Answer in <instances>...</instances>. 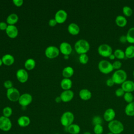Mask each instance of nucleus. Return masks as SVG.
Instances as JSON below:
<instances>
[{
  "instance_id": "nucleus-1",
  "label": "nucleus",
  "mask_w": 134,
  "mask_h": 134,
  "mask_svg": "<svg viewBox=\"0 0 134 134\" xmlns=\"http://www.w3.org/2000/svg\"><path fill=\"white\" fill-rule=\"evenodd\" d=\"M74 49L79 54L86 53L90 49V44L87 40L83 39H80L75 42Z\"/></svg>"
},
{
  "instance_id": "nucleus-2",
  "label": "nucleus",
  "mask_w": 134,
  "mask_h": 134,
  "mask_svg": "<svg viewBox=\"0 0 134 134\" xmlns=\"http://www.w3.org/2000/svg\"><path fill=\"white\" fill-rule=\"evenodd\" d=\"M108 128L114 134H120L124 130V126L120 121L114 119L108 122Z\"/></svg>"
},
{
  "instance_id": "nucleus-3",
  "label": "nucleus",
  "mask_w": 134,
  "mask_h": 134,
  "mask_svg": "<svg viewBox=\"0 0 134 134\" xmlns=\"http://www.w3.org/2000/svg\"><path fill=\"white\" fill-rule=\"evenodd\" d=\"M111 78L115 84H121L127 80V74L126 72L122 69L116 70L113 73Z\"/></svg>"
},
{
  "instance_id": "nucleus-4",
  "label": "nucleus",
  "mask_w": 134,
  "mask_h": 134,
  "mask_svg": "<svg viewBox=\"0 0 134 134\" xmlns=\"http://www.w3.org/2000/svg\"><path fill=\"white\" fill-rule=\"evenodd\" d=\"M74 120V114L70 111H67L63 113L62 116H61L60 122L63 127L66 128L71 124H73Z\"/></svg>"
},
{
  "instance_id": "nucleus-5",
  "label": "nucleus",
  "mask_w": 134,
  "mask_h": 134,
  "mask_svg": "<svg viewBox=\"0 0 134 134\" xmlns=\"http://www.w3.org/2000/svg\"><path fill=\"white\" fill-rule=\"evenodd\" d=\"M98 68L101 73L105 74H109L114 70L112 63L106 60H100L98 62Z\"/></svg>"
},
{
  "instance_id": "nucleus-6",
  "label": "nucleus",
  "mask_w": 134,
  "mask_h": 134,
  "mask_svg": "<svg viewBox=\"0 0 134 134\" xmlns=\"http://www.w3.org/2000/svg\"><path fill=\"white\" fill-rule=\"evenodd\" d=\"M97 52L100 56L108 58L113 53V49L110 45L106 43H103L98 46Z\"/></svg>"
},
{
  "instance_id": "nucleus-7",
  "label": "nucleus",
  "mask_w": 134,
  "mask_h": 134,
  "mask_svg": "<svg viewBox=\"0 0 134 134\" xmlns=\"http://www.w3.org/2000/svg\"><path fill=\"white\" fill-rule=\"evenodd\" d=\"M6 96L7 98L11 102H17L20 96L19 91L15 87H12L8 90H7Z\"/></svg>"
},
{
  "instance_id": "nucleus-8",
  "label": "nucleus",
  "mask_w": 134,
  "mask_h": 134,
  "mask_svg": "<svg viewBox=\"0 0 134 134\" xmlns=\"http://www.w3.org/2000/svg\"><path fill=\"white\" fill-rule=\"evenodd\" d=\"M12 127V122L9 118L4 116H0V130L7 132L9 131Z\"/></svg>"
},
{
  "instance_id": "nucleus-9",
  "label": "nucleus",
  "mask_w": 134,
  "mask_h": 134,
  "mask_svg": "<svg viewBox=\"0 0 134 134\" xmlns=\"http://www.w3.org/2000/svg\"><path fill=\"white\" fill-rule=\"evenodd\" d=\"M44 53L48 58L54 59L59 55L60 53V50L59 49H58L55 46H50L46 49Z\"/></svg>"
},
{
  "instance_id": "nucleus-10",
  "label": "nucleus",
  "mask_w": 134,
  "mask_h": 134,
  "mask_svg": "<svg viewBox=\"0 0 134 134\" xmlns=\"http://www.w3.org/2000/svg\"><path fill=\"white\" fill-rule=\"evenodd\" d=\"M32 97L30 94L24 93L20 95L18 102L22 107H26L32 102Z\"/></svg>"
},
{
  "instance_id": "nucleus-11",
  "label": "nucleus",
  "mask_w": 134,
  "mask_h": 134,
  "mask_svg": "<svg viewBox=\"0 0 134 134\" xmlns=\"http://www.w3.org/2000/svg\"><path fill=\"white\" fill-rule=\"evenodd\" d=\"M68 17V14L66 11L63 9L58 10L54 15V19L58 24H62L64 23Z\"/></svg>"
},
{
  "instance_id": "nucleus-12",
  "label": "nucleus",
  "mask_w": 134,
  "mask_h": 134,
  "mask_svg": "<svg viewBox=\"0 0 134 134\" xmlns=\"http://www.w3.org/2000/svg\"><path fill=\"white\" fill-rule=\"evenodd\" d=\"M59 50L64 55H69L72 51V48L69 43L62 42L60 45Z\"/></svg>"
},
{
  "instance_id": "nucleus-13",
  "label": "nucleus",
  "mask_w": 134,
  "mask_h": 134,
  "mask_svg": "<svg viewBox=\"0 0 134 134\" xmlns=\"http://www.w3.org/2000/svg\"><path fill=\"white\" fill-rule=\"evenodd\" d=\"M28 73L27 71L23 69H20L16 72V77L20 83H25L28 79Z\"/></svg>"
},
{
  "instance_id": "nucleus-14",
  "label": "nucleus",
  "mask_w": 134,
  "mask_h": 134,
  "mask_svg": "<svg viewBox=\"0 0 134 134\" xmlns=\"http://www.w3.org/2000/svg\"><path fill=\"white\" fill-rule=\"evenodd\" d=\"M60 97L62 102L67 103L71 101L74 97V93L71 90L63 91L60 94Z\"/></svg>"
},
{
  "instance_id": "nucleus-15",
  "label": "nucleus",
  "mask_w": 134,
  "mask_h": 134,
  "mask_svg": "<svg viewBox=\"0 0 134 134\" xmlns=\"http://www.w3.org/2000/svg\"><path fill=\"white\" fill-rule=\"evenodd\" d=\"M115 116H116L115 111L113 108H107L104 111L103 114V118L106 121L109 122L115 119Z\"/></svg>"
},
{
  "instance_id": "nucleus-16",
  "label": "nucleus",
  "mask_w": 134,
  "mask_h": 134,
  "mask_svg": "<svg viewBox=\"0 0 134 134\" xmlns=\"http://www.w3.org/2000/svg\"><path fill=\"white\" fill-rule=\"evenodd\" d=\"M7 35L10 38H15L18 35V30L15 25H8L5 30Z\"/></svg>"
},
{
  "instance_id": "nucleus-17",
  "label": "nucleus",
  "mask_w": 134,
  "mask_h": 134,
  "mask_svg": "<svg viewBox=\"0 0 134 134\" xmlns=\"http://www.w3.org/2000/svg\"><path fill=\"white\" fill-rule=\"evenodd\" d=\"M121 87L125 92H130L134 91V82L131 80H126L121 84Z\"/></svg>"
},
{
  "instance_id": "nucleus-18",
  "label": "nucleus",
  "mask_w": 134,
  "mask_h": 134,
  "mask_svg": "<svg viewBox=\"0 0 134 134\" xmlns=\"http://www.w3.org/2000/svg\"><path fill=\"white\" fill-rule=\"evenodd\" d=\"M17 124L21 127H26L30 125V119L27 116H21L18 118Z\"/></svg>"
},
{
  "instance_id": "nucleus-19",
  "label": "nucleus",
  "mask_w": 134,
  "mask_h": 134,
  "mask_svg": "<svg viewBox=\"0 0 134 134\" xmlns=\"http://www.w3.org/2000/svg\"><path fill=\"white\" fill-rule=\"evenodd\" d=\"M92 94L91 92L86 88H83L80 91L79 96L83 100H88L92 97Z\"/></svg>"
},
{
  "instance_id": "nucleus-20",
  "label": "nucleus",
  "mask_w": 134,
  "mask_h": 134,
  "mask_svg": "<svg viewBox=\"0 0 134 134\" xmlns=\"http://www.w3.org/2000/svg\"><path fill=\"white\" fill-rule=\"evenodd\" d=\"M68 30L71 35H77L80 31V28L77 24L72 23L68 26Z\"/></svg>"
},
{
  "instance_id": "nucleus-21",
  "label": "nucleus",
  "mask_w": 134,
  "mask_h": 134,
  "mask_svg": "<svg viewBox=\"0 0 134 134\" xmlns=\"http://www.w3.org/2000/svg\"><path fill=\"white\" fill-rule=\"evenodd\" d=\"M2 60L3 63L7 66L12 65L15 62L14 57L10 54H6L4 55L2 58Z\"/></svg>"
},
{
  "instance_id": "nucleus-22",
  "label": "nucleus",
  "mask_w": 134,
  "mask_h": 134,
  "mask_svg": "<svg viewBox=\"0 0 134 134\" xmlns=\"http://www.w3.org/2000/svg\"><path fill=\"white\" fill-rule=\"evenodd\" d=\"M67 132L70 134H79L81 131L80 126L76 124H72L66 128Z\"/></svg>"
},
{
  "instance_id": "nucleus-23",
  "label": "nucleus",
  "mask_w": 134,
  "mask_h": 134,
  "mask_svg": "<svg viewBox=\"0 0 134 134\" xmlns=\"http://www.w3.org/2000/svg\"><path fill=\"white\" fill-rule=\"evenodd\" d=\"M60 86L64 91L69 90L72 87V82L70 79L64 78L61 81Z\"/></svg>"
},
{
  "instance_id": "nucleus-24",
  "label": "nucleus",
  "mask_w": 134,
  "mask_h": 134,
  "mask_svg": "<svg viewBox=\"0 0 134 134\" xmlns=\"http://www.w3.org/2000/svg\"><path fill=\"white\" fill-rule=\"evenodd\" d=\"M115 23L119 27H124L127 24V20L125 16L118 15L115 18Z\"/></svg>"
},
{
  "instance_id": "nucleus-25",
  "label": "nucleus",
  "mask_w": 134,
  "mask_h": 134,
  "mask_svg": "<svg viewBox=\"0 0 134 134\" xmlns=\"http://www.w3.org/2000/svg\"><path fill=\"white\" fill-rule=\"evenodd\" d=\"M18 16L16 14L12 13L6 18V23L9 25H14L18 20Z\"/></svg>"
},
{
  "instance_id": "nucleus-26",
  "label": "nucleus",
  "mask_w": 134,
  "mask_h": 134,
  "mask_svg": "<svg viewBox=\"0 0 134 134\" xmlns=\"http://www.w3.org/2000/svg\"><path fill=\"white\" fill-rule=\"evenodd\" d=\"M125 113L128 116H134V102L128 103L126 106Z\"/></svg>"
},
{
  "instance_id": "nucleus-27",
  "label": "nucleus",
  "mask_w": 134,
  "mask_h": 134,
  "mask_svg": "<svg viewBox=\"0 0 134 134\" xmlns=\"http://www.w3.org/2000/svg\"><path fill=\"white\" fill-rule=\"evenodd\" d=\"M74 69L70 66L65 67L62 70V75L64 78L70 79L74 74Z\"/></svg>"
},
{
  "instance_id": "nucleus-28",
  "label": "nucleus",
  "mask_w": 134,
  "mask_h": 134,
  "mask_svg": "<svg viewBox=\"0 0 134 134\" xmlns=\"http://www.w3.org/2000/svg\"><path fill=\"white\" fill-rule=\"evenodd\" d=\"M24 66L26 70H31L34 69L36 66V61L32 58H29L26 60Z\"/></svg>"
},
{
  "instance_id": "nucleus-29",
  "label": "nucleus",
  "mask_w": 134,
  "mask_h": 134,
  "mask_svg": "<svg viewBox=\"0 0 134 134\" xmlns=\"http://www.w3.org/2000/svg\"><path fill=\"white\" fill-rule=\"evenodd\" d=\"M125 51V57L128 59H132L134 58V46L130 45L128 46Z\"/></svg>"
},
{
  "instance_id": "nucleus-30",
  "label": "nucleus",
  "mask_w": 134,
  "mask_h": 134,
  "mask_svg": "<svg viewBox=\"0 0 134 134\" xmlns=\"http://www.w3.org/2000/svg\"><path fill=\"white\" fill-rule=\"evenodd\" d=\"M126 36L128 43H134V27H131L128 29Z\"/></svg>"
},
{
  "instance_id": "nucleus-31",
  "label": "nucleus",
  "mask_w": 134,
  "mask_h": 134,
  "mask_svg": "<svg viewBox=\"0 0 134 134\" xmlns=\"http://www.w3.org/2000/svg\"><path fill=\"white\" fill-rule=\"evenodd\" d=\"M113 53L115 55L116 58L119 60H122L125 58V51L120 49H117L115 50Z\"/></svg>"
},
{
  "instance_id": "nucleus-32",
  "label": "nucleus",
  "mask_w": 134,
  "mask_h": 134,
  "mask_svg": "<svg viewBox=\"0 0 134 134\" xmlns=\"http://www.w3.org/2000/svg\"><path fill=\"white\" fill-rule=\"evenodd\" d=\"M122 13L126 17H130L132 15L133 13V10L132 8L128 6H124L122 7Z\"/></svg>"
},
{
  "instance_id": "nucleus-33",
  "label": "nucleus",
  "mask_w": 134,
  "mask_h": 134,
  "mask_svg": "<svg viewBox=\"0 0 134 134\" xmlns=\"http://www.w3.org/2000/svg\"><path fill=\"white\" fill-rule=\"evenodd\" d=\"M124 99L126 102H127L128 104L131 103L133 102V95L132 94V93L130 92H125V94L123 96Z\"/></svg>"
},
{
  "instance_id": "nucleus-34",
  "label": "nucleus",
  "mask_w": 134,
  "mask_h": 134,
  "mask_svg": "<svg viewBox=\"0 0 134 134\" xmlns=\"http://www.w3.org/2000/svg\"><path fill=\"white\" fill-rule=\"evenodd\" d=\"M2 113L3 116L7 118H9L13 114V110L11 107L9 106H6L3 109Z\"/></svg>"
},
{
  "instance_id": "nucleus-35",
  "label": "nucleus",
  "mask_w": 134,
  "mask_h": 134,
  "mask_svg": "<svg viewBox=\"0 0 134 134\" xmlns=\"http://www.w3.org/2000/svg\"><path fill=\"white\" fill-rule=\"evenodd\" d=\"M92 122L94 126L97 125H102L103 120L100 116L97 115L93 117V118H92Z\"/></svg>"
},
{
  "instance_id": "nucleus-36",
  "label": "nucleus",
  "mask_w": 134,
  "mask_h": 134,
  "mask_svg": "<svg viewBox=\"0 0 134 134\" xmlns=\"http://www.w3.org/2000/svg\"><path fill=\"white\" fill-rule=\"evenodd\" d=\"M88 57L86 54V53L80 54L79 60L80 62L82 64H86L87 63L88 61Z\"/></svg>"
},
{
  "instance_id": "nucleus-37",
  "label": "nucleus",
  "mask_w": 134,
  "mask_h": 134,
  "mask_svg": "<svg viewBox=\"0 0 134 134\" xmlns=\"http://www.w3.org/2000/svg\"><path fill=\"white\" fill-rule=\"evenodd\" d=\"M93 131L95 134H102L104 131V128L102 125H97L94 126Z\"/></svg>"
},
{
  "instance_id": "nucleus-38",
  "label": "nucleus",
  "mask_w": 134,
  "mask_h": 134,
  "mask_svg": "<svg viewBox=\"0 0 134 134\" xmlns=\"http://www.w3.org/2000/svg\"><path fill=\"white\" fill-rule=\"evenodd\" d=\"M113 67L114 70H120L121 66H122V63L121 62L119 61V60H116L113 63Z\"/></svg>"
},
{
  "instance_id": "nucleus-39",
  "label": "nucleus",
  "mask_w": 134,
  "mask_h": 134,
  "mask_svg": "<svg viewBox=\"0 0 134 134\" xmlns=\"http://www.w3.org/2000/svg\"><path fill=\"white\" fill-rule=\"evenodd\" d=\"M125 92L124 91V90L121 87H120V88H118L116 89L115 92V95L117 97H118L123 96L125 94Z\"/></svg>"
},
{
  "instance_id": "nucleus-40",
  "label": "nucleus",
  "mask_w": 134,
  "mask_h": 134,
  "mask_svg": "<svg viewBox=\"0 0 134 134\" xmlns=\"http://www.w3.org/2000/svg\"><path fill=\"white\" fill-rule=\"evenodd\" d=\"M4 86L7 90H8L12 87H13V83L10 80H6L4 83Z\"/></svg>"
},
{
  "instance_id": "nucleus-41",
  "label": "nucleus",
  "mask_w": 134,
  "mask_h": 134,
  "mask_svg": "<svg viewBox=\"0 0 134 134\" xmlns=\"http://www.w3.org/2000/svg\"><path fill=\"white\" fill-rule=\"evenodd\" d=\"M8 24L7 23L4 22V21H1L0 22V30H6L8 27Z\"/></svg>"
},
{
  "instance_id": "nucleus-42",
  "label": "nucleus",
  "mask_w": 134,
  "mask_h": 134,
  "mask_svg": "<svg viewBox=\"0 0 134 134\" xmlns=\"http://www.w3.org/2000/svg\"><path fill=\"white\" fill-rule=\"evenodd\" d=\"M13 2L14 4L17 7H20L22 6L24 3L23 0H13Z\"/></svg>"
},
{
  "instance_id": "nucleus-43",
  "label": "nucleus",
  "mask_w": 134,
  "mask_h": 134,
  "mask_svg": "<svg viewBox=\"0 0 134 134\" xmlns=\"http://www.w3.org/2000/svg\"><path fill=\"white\" fill-rule=\"evenodd\" d=\"M106 84L107 86L108 87H111L115 84V83L111 78L108 79L106 81Z\"/></svg>"
},
{
  "instance_id": "nucleus-44",
  "label": "nucleus",
  "mask_w": 134,
  "mask_h": 134,
  "mask_svg": "<svg viewBox=\"0 0 134 134\" xmlns=\"http://www.w3.org/2000/svg\"><path fill=\"white\" fill-rule=\"evenodd\" d=\"M48 24H49V25L50 26H51V27H54V26H55L57 25V24H58V23H57V22L56 21L55 19L54 18H53V19H50L49 21Z\"/></svg>"
},
{
  "instance_id": "nucleus-45",
  "label": "nucleus",
  "mask_w": 134,
  "mask_h": 134,
  "mask_svg": "<svg viewBox=\"0 0 134 134\" xmlns=\"http://www.w3.org/2000/svg\"><path fill=\"white\" fill-rule=\"evenodd\" d=\"M119 41L122 43H126V42H127V38H126V36H125V35H122L120 37H119Z\"/></svg>"
},
{
  "instance_id": "nucleus-46",
  "label": "nucleus",
  "mask_w": 134,
  "mask_h": 134,
  "mask_svg": "<svg viewBox=\"0 0 134 134\" xmlns=\"http://www.w3.org/2000/svg\"><path fill=\"white\" fill-rule=\"evenodd\" d=\"M55 102H57V103H60L62 100H61V97H60V96H58V97H57L56 98H55Z\"/></svg>"
},
{
  "instance_id": "nucleus-47",
  "label": "nucleus",
  "mask_w": 134,
  "mask_h": 134,
  "mask_svg": "<svg viewBox=\"0 0 134 134\" xmlns=\"http://www.w3.org/2000/svg\"><path fill=\"white\" fill-rule=\"evenodd\" d=\"M108 58H109V59L111 60H114V59L116 58V57H115V55L113 53Z\"/></svg>"
},
{
  "instance_id": "nucleus-48",
  "label": "nucleus",
  "mask_w": 134,
  "mask_h": 134,
  "mask_svg": "<svg viewBox=\"0 0 134 134\" xmlns=\"http://www.w3.org/2000/svg\"><path fill=\"white\" fill-rule=\"evenodd\" d=\"M83 134H92V133L89 131H85L83 133Z\"/></svg>"
},
{
  "instance_id": "nucleus-49",
  "label": "nucleus",
  "mask_w": 134,
  "mask_h": 134,
  "mask_svg": "<svg viewBox=\"0 0 134 134\" xmlns=\"http://www.w3.org/2000/svg\"><path fill=\"white\" fill-rule=\"evenodd\" d=\"M2 64H3L2 60V59H0V66L2 65Z\"/></svg>"
},
{
  "instance_id": "nucleus-50",
  "label": "nucleus",
  "mask_w": 134,
  "mask_h": 134,
  "mask_svg": "<svg viewBox=\"0 0 134 134\" xmlns=\"http://www.w3.org/2000/svg\"><path fill=\"white\" fill-rule=\"evenodd\" d=\"M64 58L66 59H68L69 58V55H64Z\"/></svg>"
},
{
  "instance_id": "nucleus-51",
  "label": "nucleus",
  "mask_w": 134,
  "mask_h": 134,
  "mask_svg": "<svg viewBox=\"0 0 134 134\" xmlns=\"http://www.w3.org/2000/svg\"><path fill=\"white\" fill-rule=\"evenodd\" d=\"M106 134H114V133H111V132H108V133H106Z\"/></svg>"
},
{
  "instance_id": "nucleus-52",
  "label": "nucleus",
  "mask_w": 134,
  "mask_h": 134,
  "mask_svg": "<svg viewBox=\"0 0 134 134\" xmlns=\"http://www.w3.org/2000/svg\"><path fill=\"white\" fill-rule=\"evenodd\" d=\"M133 77H134V70H133Z\"/></svg>"
}]
</instances>
